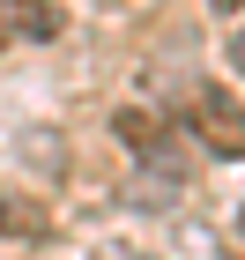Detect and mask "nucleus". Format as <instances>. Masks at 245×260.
<instances>
[{
    "label": "nucleus",
    "instance_id": "nucleus-1",
    "mask_svg": "<svg viewBox=\"0 0 245 260\" xmlns=\"http://www.w3.org/2000/svg\"><path fill=\"white\" fill-rule=\"evenodd\" d=\"M193 134H201L223 164H238V156H245V104L230 97V89H216V82H208L201 97H193Z\"/></svg>",
    "mask_w": 245,
    "mask_h": 260
},
{
    "label": "nucleus",
    "instance_id": "nucleus-2",
    "mask_svg": "<svg viewBox=\"0 0 245 260\" xmlns=\"http://www.w3.org/2000/svg\"><path fill=\"white\" fill-rule=\"evenodd\" d=\"M0 238H8V245L52 238V208H45L30 186H8V179H0Z\"/></svg>",
    "mask_w": 245,
    "mask_h": 260
},
{
    "label": "nucleus",
    "instance_id": "nucleus-3",
    "mask_svg": "<svg viewBox=\"0 0 245 260\" xmlns=\"http://www.w3.org/2000/svg\"><path fill=\"white\" fill-rule=\"evenodd\" d=\"M0 22H8V38L52 45L67 30V8H60V0H0Z\"/></svg>",
    "mask_w": 245,
    "mask_h": 260
},
{
    "label": "nucleus",
    "instance_id": "nucleus-4",
    "mask_svg": "<svg viewBox=\"0 0 245 260\" xmlns=\"http://www.w3.org/2000/svg\"><path fill=\"white\" fill-rule=\"evenodd\" d=\"M112 134H119V141H126V149H134L142 164H156L163 149H171V126H163L156 112H134V104H126L119 119H112Z\"/></svg>",
    "mask_w": 245,
    "mask_h": 260
},
{
    "label": "nucleus",
    "instance_id": "nucleus-5",
    "mask_svg": "<svg viewBox=\"0 0 245 260\" xmlns=\"http://www.w3.org/2000/svg\"><path fill=\"white\" fill-rule=\"evenodd\" d=\"M230 67H238V75H245V30H238V38H230Z\"/></svg>",
    "mask_w": 245,
    "mask_h": 260
},
{
    "label": "nucleus",
    "instance_id": "nucleus-6",
    "mask_svg": "<svg viewBox=\"0 0 245 260\" xmlns=\"http://www.w3.org/2000/svg\"><path fill=\"white\" fill-rule=\"evenodd\" d=\"M208 8H216V15H238V8H245V0H208Z\"/></svg>",
    "mask_w": 245,
    "mask_h": 260
},
{
    "label": "nucleus",
    "instance_id": "nucleus-7",
    "mask_svg": "<svg viewBox=\"0 0 245 260\" xmlns=\"http://www.w3.org/2000/svg\"><path fill=\"white\" fill-rule=\"evenodd\" d=\"M104 260H142V253H104Z\"/></svg>",
    "mask_w": 245,
    "mask_h": 260
},
{
    "label": "nucleus",
    "instance_id": "nucleus-8",
    "mask_svg": "<svg viewBox=\"0 0 245 260\" xmlns=\"http://www.w3.org/2000/svg\"><path fill=\"white\" fill-rule=\"evenodd\" d=\"M238 238H245V208H238Z\"/></svg>",
    "mask_w": 245,
    "mask_h": 260
},
{
    "label": "nucleus",
    "instance_id": "nucleus-9",
    "mask_svg": "<svg viewBox=\"0 0 245 260\" xmlns=\"http://www.w3.org/2000/svg\"><path fill=\"white\" fill-rule=\"evenodd\" d=\"M0 45H8V22H0Z\"/></svg>",
    "mask_w": 245,
    "mask_h": 260
}]
</instances>
